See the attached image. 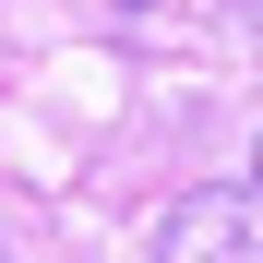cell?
Returning <instances> with one entry per match:
<instances>
[{"label": "cell", "mask_w": 263, "mask_h": 263, "mask_svg": "<svg viewBox=\"0 0 263 263\" xmlns=\"http://www.w3.org/2000/svg\"><path fill=\"white\" fill-rule=\"evenodd\" d=\"M251 24H263V0H251Z\"/></svg>", "instance_id": "3957f363"}, {"label": "cell", "mask_w": 263, "mask_h": 263, "mask_svg": "<svg viewBox=\"0 0 263 263\" xmlns=\"http://www.w3.org/2000/svg\"><path fill=\"white\" fill-rule=\"evenodd\" d=\"M251 192H263V144H251Z\"/></svg>", "instance_id": "7a4b0ae2"}, {"label": "cell", "mask_w": 263, "mask_h": 263, "mask_svg": "<svg viewBox=\"0 0 263 263\" xmlns=\"http://www.w3.org/2000/svg\"><path fill=\"white\" fill-rule=\"evenodd\" d=\"M156 263H263V192H180L156 215Z\"/></svg>", "instance_id": "6da1fadb"}]
</instances>
